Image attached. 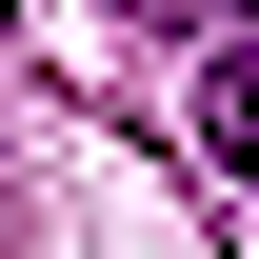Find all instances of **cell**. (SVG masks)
I'll list each match as a JSON object with an SVG mask.
<instances>
[{
    "label": "cell",
    "instance_id": "obj_1",
    "mask_svg": "<svg viewBox=\"0 0 259 259\" xmlns=\"http://www.w3.org/2000/svg\"><path fill=\"white\" fill-rule=\"evenodd\" d=\"M199 140H220V160H259V60H239V40L199 60Z\"/></svg>",
    "mask_w": 259,
    "mask_h": 259
}]
</instances>
